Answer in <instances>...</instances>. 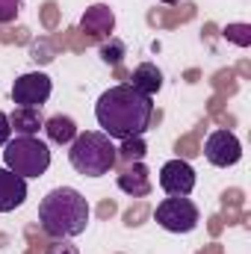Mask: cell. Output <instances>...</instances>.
<instances>
[{"label":"cell","instance_id":"6da1fadb","mask_svg":"<svg viewBox=\"0 0 251 254\" xmlns=\"http://www.w3.org/2000/svg\"><path fill=\"white\" fill-rule=\"evenodd\" d=\"M95 119L101 133H107L113 142H125L133 136H145L154 119V101L142 92H136L130 83L110 86L98 104H95Z\"/></svg>","mask_w":251,"mask_h":254},{"label":"cell","instance_id":"7a4b0ae2","mask_svg":"<svg viewBox=\"0 0 251 254\" xmlns=\"http://www.w3.org/2000/svg\"><path fill=\"white\" fill-rule=\"evenodd\" d=\"M92 216L89 201L74 187H57L39 201V225L51 240H74L86 231Z\"/></svg>","mask_w":251,"mask_h":254},{"label":"cell","instance_id":"3957f363","mask_svg":"<svg viewBox=\"0 0 251 254\" xmlns=\"http://www.w3.org/2000/svg\"><path fill=\"white\" fill-rule=\"evenodd\" d=\"M68 163L83 178H104L119 166L116 142L101 130L77 133V139L68 145Z\"/></svg>","mask_w":251,"mask_h":254},{"label":"cell","instance_id":"277c9868","mask_svg":"<svg viewBox=\"0 0 251 254\" xmlns=\"http://www.w3.org/2000/svg\"><path fill=\"white\" fill-rule=\"evenodd\" d=\"M3 166L21 178H42L51 169V148L39 136H15L3 145Z\"/></svg>","mask_w":251,"mask_h":254},{"label":"cell","instance_id":"5b68a950","mask_svg":"<svg viewBox=\"0 0 251 254\" xmlns=\"http://www.w3.org/2000/svg\"><path fill=\"white\" fill-rule=\"evenodd\" d=\"M154 219H157V225H160L163 231H169V234H189V231L198 228L201 213H198V207H195L189 198H175V195H169V198H163V201L157 204Z\"/></svg>","mask_w":251,"mask_h":254},{"label":"cell","instance_id":"8992f818","mask_svg":"<svg viewBox=\"0 0 251 254\" xmlns=\"http://www.w3.org/2000/svg\"><path fill=\"white\" fill-rule=\"evenodd\" d=\"M54 83L45 71H27L12 83V104L24 107V110H42L51 101Z\"/></svg>","mask_w":251,"mask_h":254},{"label":"cell","instance_id":"52a82bcc","mask_svg":"<svg viewBox=\"0 0 251 254\" xmlns=\"http://www.w3.org/2000/svg\"><path fill=\"white\" fill-rule=\"evenodd\" d=\"M204 157L216 169H231L243 160V142L231 130H213L204 142Z\"/></svg>","mask_w":251,"mask_h":254},{"label":"cell","instance_id":"ba28073f","mask_svg":"<svg viewBox=\"0 0 251 254\" xmlns=\"http://www.w3.org/2000/svg\"><path fill=\"white\" fill-rule=\"evenodd\" d=\"M160 187L166 195H175V198H187L189 192L195 190V169L189 166L187 160H169L163 169H160Z\"/></svg>","mask_w":251,"mask_h":254},{"label":"cell","instance_id":"9c48e42d","mask_svg":"<svg viewBox=\"0 0 251 254\" xmlns=\"http://www.w3.org/2000/svg\"><path fill=\"white\" fill-rule=\"evenodd\" d=\"M80 30L92 39H107L116 30V15L107 3H95L80 15Z\"/></svg>","mask_w":251,"mask_h":254},{"label":"cell","instance_id":"30bf717a","mask_svg":"<svg viewBox=\"0 0 251 254\" xmlns=\"http://www.w3.org/2000/svg\"><path fill=\"white\" fill-rule=\"evenodd\" d=\"M27 178L9 172L6 166L0 169V213H12L27 201Z\"/></svg>","mask_w":251,"mask_h":254},{"label":"cell","instance_id":"8fae6325","mask_svg":"<svg viewBox=\"0 0 251 254\" xmlns=\"http://www.w3.org/2000/svg\"><path fill=\"white\" fill-rule=\"evenodd\" d=\"M119 190L127 192L130 198H142L151 192V175L145 169V163H130L125 172L119 175Z\"/></svg>","mask_w":251,"mask_h":254},{"label":"cell","instance_id":"7c38bea8","mask_svg":"<svg viewBox=\"0 0 251 254\" xmlns=\"http://www.w3.org/2000/svg\"><path fill=\"white\" fill-rule=\"evenodd\" d=\"M130 86H133L136 92H142V95L154 98V95L163 89V71H160L154 63L136 65V68H133V74H130Z\"/></svg>","mask_w":251,"mask_h":254},{"label":"cell","instance_id":"4fadbf2b","mask_svg":"<svg viewBox=\"0 0 251 254\" xmlns=\"http://www.w3.org/2000/svg\"><path fill=\"white\" fill-rule=\"evenodd\" d=\"M9 125L15 136H39V130L45 127V116L42 110H24V107H15L12 116H9Z\"/></svg>","mask_w":251,"mask_h":254},{"label":"cell","instance_id":"5bb4252c","mask_svg":"<svg viewBox=\"0 0 251 254\" xmlns=\"http://www.w3.org/2000/svg\"><path fill=\"white\" fill-rule=\"evenodd\" d=\"M42 130L48 133V142H54V145H71L77 139V133H80L77 122L71 116H51V119H45Z\"/></svg>","mask_w":251,"mask_h":254},{"label":"cell","instance_id":"9a60e30c","mask_svg":"<svg viewBox=\"0 0 251 254\" xmlns=\"http://www.w3.org/2000/svg\"><path fill=\"white\" fill-rule=\"evenodd\" d=\"M119 151V163H142L145 160V154H148V145H145V139L142 136H133V139H125L122 142V148H116Z\"/></svg>","mask_w":251,"mask_h":254},{"label":"cell","instance_id":"2e32d148","mask_svg":"<svg viewBox=\"0 0 251 254\" xmlns=\"http://www.w3.org/2000/svg\"><path fill=\"white\" fill-rule=\"evenodd\" d=\"M127 48L122 39H116V36H110V42H101V60L107 65H119L122 60H125Z\"/></svg>","mask_w":251,"mask_h":254},{"label":"cell","instance_id":"e0dca14e","mask_svg":"<svg viewBox=\"0 0 251 254\" xmlns=\"http://www.w3.org/2000/svg\"><path fill=\"white\" fill-rule=\"evenodd\" d=\"M222 36L228 42H234L237 48H251V24H228L222 30Z\"/></svg>","mask_w":251,"mask_h":254},{"label":"cell","instance_id":"ac0fdd59","mask_svg":"<svg viewBox=\"0 0 251 254\" xmlns=\"http://www.w3.org/2000/svg\"><path fill=\"white\" fill-rule=\"evenodd\" d=\"M24 9V0H0V24H12Z\"/></svg>","mask_w":251,"mask_h":254},{"label":"cell","instance_id":"d6986e66","mask_svg":"<svg viewBox=\"0 0 251 254\" xmlns=\"http://www.w3.org/2000/svg\"><path fill=\"white\" fill-rule=\"evenodd\" d=\"M45 254H80V252H77V246H71L68 240H54Z\"/></svg>","mask_w":251,"mask_h":254},{"label":"cell","instance_id":"ffe728a7","mask_svg":"<svg viewBox=\"0 0 251 254\" xmlns=\"http://www.w3.org/2000/svg\"><path fill=\"white\" fill-rule=\"evenodd\" d=\"M9 139H12V125H9V116H6V113H0V148H3Z\"/></svg>","mask_w":251,"mask_h":254},{"label":"cell","instance_id":"44dd1931","mask_svg":"<svg viewBox=\"0 0 251 254\" xmlns=\"http://www.w3.org/2000/svg\"><path fill=\"white\" fill-rule=\"evenodd\" d=\"M160 3H181V0H160Z\"/></svg>","mask_w":251,"mask_h":254}]
</instances>
